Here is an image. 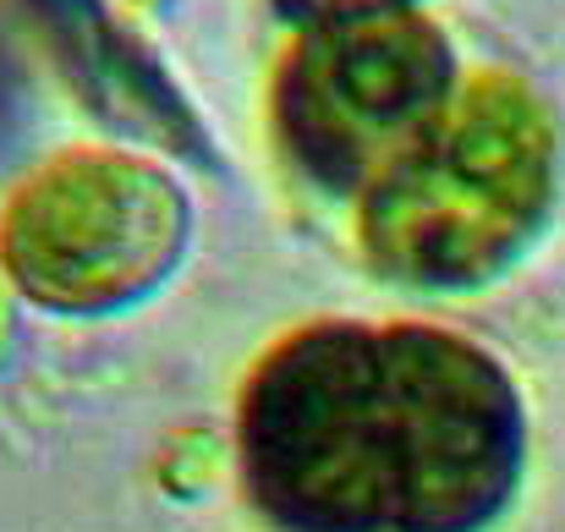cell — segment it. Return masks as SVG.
<instances>
[{"label": "cell", "mask_w": 565, "mask_h": 532, "mask_svg": "<svg viewBox=\"0 0 565 532\" xmlns=\"http://www.w3.org/2000/svg\"><path fill=\"white\" fill-rule=\"evenodd\" d=\"M242 483L280 532H483L516 494L511 373L434 324H313L258 362Z\"/></svg>", "instance_id": "cell-1"}, {"label": "cell", "mask_w": 565, "mask_h": 532, "mask_svg": "<svg viewBox=\"0 0 565 532\" xmlns=\"http://www.w3.org/2000/svg\"><path fill=\"white\" fill-rule=\"evenodd\" d=\"M555 187V127L533 88L483 72L428 138L363 192V247L406 286L461 291L500 275Z\"/></svg>", "instance_id": "cell-2"}, {"label": "cell", "mask_w": 565, "mask_h": 532, "mask_svg": "<svg viewBox=\"0 0 565 532\" xmlns=\"http://www.w3.org/2000/svg\"><path fill=\"white\" fill-rule=\"evenodd\" d=\"M456 99V61L434 22L374 11L313 22L275 72V132L330 192H369Z\"/></svg>", "instance_id": "cell-3"}, {"label": "cell", "mask_w": 565, "mask_h": 532, "mask_svg": "<svg viewBox=\"0 0 565 532\" xmlns=\"http://www.w3.org/2000/svg\"><path fill=\"white\" fill-rule=\"evenodd\" d=\"M177 187L127 155H66L17 192L0 220L11 280L50 308L99 313L143 297L182 253Z\"/></svg>", "instance_id": "cell-4"}, {"label": "cell", "mask_w": 565, "mask_h": 532, "mask_svg": "<svg viewBox=\"0 0 565 532\" xmlns=\"http://www.w3.org/2000/svg\"><path fill=\"white\" fill-rule=\"evenodd\" d=\"M17 11L28 17V28L44 39V50L61 61V72L83 88V99L116 121L132 127L143 138H160L171 149H198V127H192L188 99L171 88V77L143 55V44H132L99 0H17Z\"/></svg>", "instance_id": "cell-5"}, {"label": "cell", "mask_w": 565, "mask_h": 532, "mask_svg": "<svg viewBox=\"0 0 565 532\" xmlns=\"http://www.w3.org/2000/svg\"><path fill=\"white\" fill-rule=\"evenodd\" d=\"M286 11L308 17V22H341V17H374V11H395L401 0H280Z\"/></svg>", "instance_id": "cell-6"}, {"label": "cell", "mask_w": 565, "mask_h": 532, "mask_svg": "<svg viewBox=\"0 0 565 532\" xmlns=\"http://www.w3.org/2000/svg\"><path fill=\"white\" fill-rule=\"evenodd\" d=\"M17 121H22V77H17L6 44H0V143H11Z\"/></svg>", "instance_id": "cell-7"}]
</instances>
